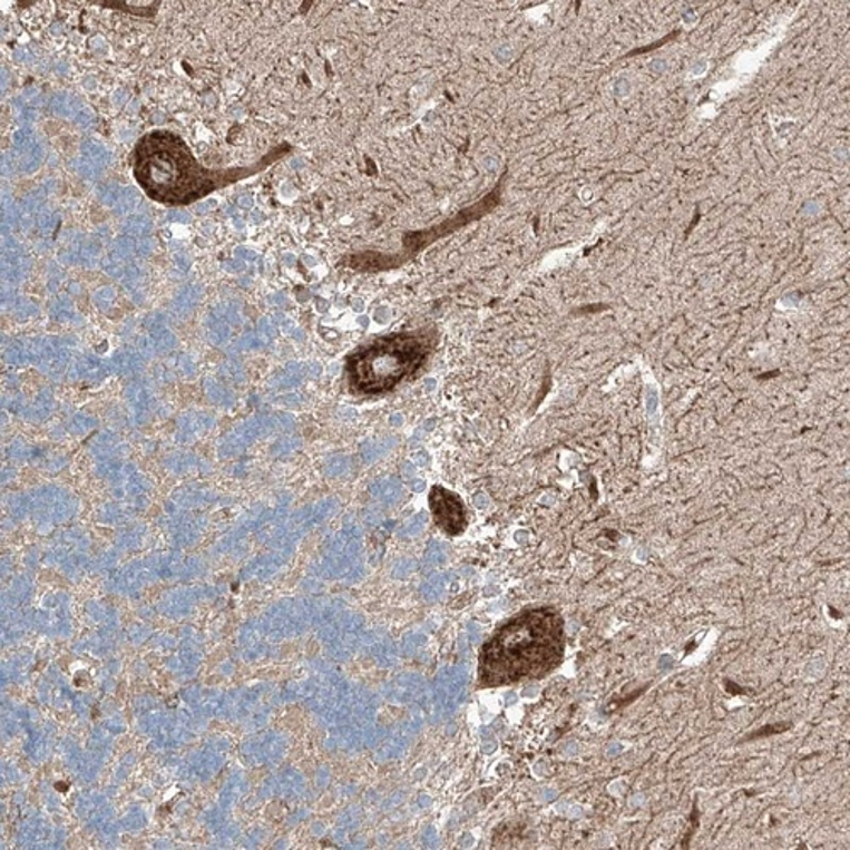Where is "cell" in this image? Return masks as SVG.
<instances>
[{"label":"cell","mask_w":850,"mask_h":850,"mask_svg":"<svg viewBox=\"0 0 850 850\" xmlns=\"http://www.w3.org/2000/svg\"><path fill=\"white\" fill-rule=\"evenodd\" d=\"M436 525L449 536H460L467 529V510L456 494L446 488L434 487L429 496Z\"/></svg>","instance_id":"cell-5"},{"label":"cell","mask_w":850,"mask_h":850,"mask_svg":"<svg viewBox=\"0 0 850 850\" xmlns=\"http://www.w3.org/2000/svg\"><path fill=\"white\" fill-rule=\"evenodd\" d=\"M790 729V723H781V725H768L764 729L758 730L752 735L746 736V740L764 739V736L778 735V733L787 732Z\"/></svg>","instance_id":"cell-6"},{"label":"cell","mask_w":850,"mask_h":850,"mask_svg":"<svg viewBox=\"0 0 850 850\" xmlns=\"http://www.w3.org/2000/svg\"><path fill=\"white\" fill-rule=\"evenodd\" d=\"M429 345V339L420 334L380 339L349 358V381L359 391L371 395L391 390L420 368Z\"/></svg>","instance_id":"cell-3"},{"label":"cell","mask_w":850,"mask_h":850,"mask_svg":"<svg viewBox=\"0 0 850 850\" xmlns=\"http://www.w3.org/2000/svg\"><path fill=\"white\" fill-rule=\"evenodd\" d=\"M504 179H506V174L500 177L494 190H490L481 202L461 209L460 213H456L452 218L446 219L441 225L431 226L428 231L413 232V234L407 235L403 245H406L407 252H409V257L416 254V252L422 251L423 247H428V245H431L438 238L460 231L463 226L478 222V219L483 218L488 213H492L500 205V199H502Z\"/></svg>","instance_id":"cell-4"},{"label":"cell","mask_w":850,"mask_h":850,"mask_svg":"<svg viewBox=\"0 0 850 850\" xmlns=\"http://www.w3.org/2000/svg\"><path fill=\"white\" fill-rule=\"evenodd\" d=\"M725 687H726V691H729V693L745 694V691H743L742 687H740V685L733 684L732 681H726Z\"/></svg>","instance_id":"cell-8"},{"label":"cell","mask_w":850,"mask_h":850,"mask_svg":"<svg viewBox=\"0 0 850 850\" xmlns=\"http://www.w3.org/2000/svg\"><path fill=\"white\" fill-rule=\"evenodd\" d=\"M678 32L681 31H678V29H675V31L672 32V35H667V37L662 38V40L657 41V43H652L649 45V47H645V48H636V50H633L632 53L628 55V57H635V55L648 53V51L657 50V48H661L662 45L668 43V41H672L674 40V38H677Z\"/></svg>","instance_id":"cell-7"},{"label":"cell","mask_w":850,"mask_h":850,"mask_svg":"<svg viewBox=\"0 0 850 850\" xmlns=\"http://www.w3.org/2000/svg\"><path fill=\"white\" fill-rule=\"evenodd\" d=\"M564 619L551 607L522 610L481 646L478 677L488 687L522 684L551 674L564 661Z\"/></svg>","instance_id":"cell-2"},{"label":"cell","mask_w":850,"mask_h":850,"mask_svg":"<svg viewBox=\"0 0 850 850\" xmlns=\"http://www.w3.org/2000/svg\"><path fill=\"white\" fill-rule=\"evenodd\" d=\"M290 150V145H281L254 166L215 170L202 166L179 135L155 129L141 137L135 147L134 176L154 202L187 206L222 187L255 176Z\"/></svg>","instance_id":"cell-1"}]
</instances>
